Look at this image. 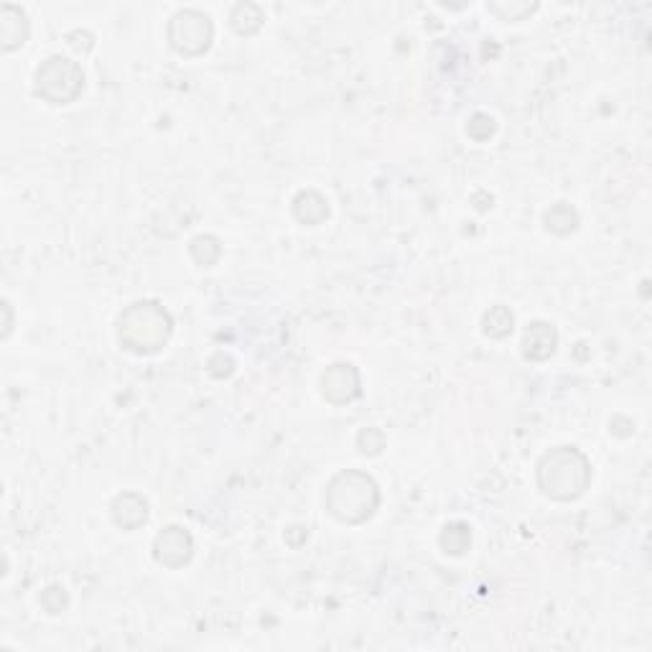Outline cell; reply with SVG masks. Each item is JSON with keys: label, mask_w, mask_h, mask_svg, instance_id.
Returning <instances> with one entry per match:
<instances>
[{"label": "cell", "mask_w": 652, "mask_h": 652, "mask_svg": "<svg viewBox=\"0 0 652 652\" xmlns=\"http://www.w3.org/2000/svg\"><path fill=\"white\" fill-rule=\"evenodd\" d=\"M576 225H579V214L568 204L561 202L546 212V227L551 232H556V235H566V232L576 230Z\"/></svg>", "instance_id": "13"}, {"label": "cell", "mask_w": 652, "mask_h": 652, "mask_svg": "<svg viewBox=\"0 0 652 652\" xmlns=\"http://www.w3.org/2000/svg\"><path fill=\"white\" fill-rule=\"evenodd\" d=\"M512 324H515V316H512V311L507 309V306H495V309L487 311L482 319L484 334L495 339L507 337V334L512 332Z\"/></svg>", "instance_id": "12"}, {"label": "cell", "mask_w": 652, "mask_h": 652, "mask_svg": "<svg viewBox=\"0 0 652 652\" xmlns=\"http://www.w3.org/2000/svg\"><path fill=\"white\" fill-rule=\"evenodd\" d=\"M169 311L156 301H138L125 309L118 319V339L135 355H153L171 337Z\"/></svg>", "instance_id": "1"}, {"label": "cell", "mask_w": 652, "mask_h": 652, "mask_svg": "<svg viewBox=\"0 0 652 652\" xmlns=\"http://www.w3.org/2000/svg\"><path fill=\"white\" fill-rule=\"evenodd\" d=\"M439 543L451 556H461V553H467L469 546H472V530L464 523H451L444 528Z\"/></svg>", "instance_id": "11"}, {"label": "cell", "mask_w": 652, "mask_h": 652, "mask_svg": "<svg viewBox=\"0 0 652 652\" xmlns=\"http://www.w3.org/2000/svg\"><path fill=\"white\" fill-rule=\"evenodd\" d=\"M589 479V461L574 446H558L556 451L543 456L538 467L540 489L553 500H576L584 495Z\"/></svg>", "instance_id": "3"}, {"label": "cell", "mask_w": 652, "mask_h": 652, "mask_svg": "<svg viewBox=\"0 0 652 652\" xmlns=\"http://www.w3.org/2000/svg\"><path fill=\"white\" fill-rule=\"evenodd\" d=\"M16 13H18L16 6H3V11H0V36H3V49L6 51H13L18 49V46H23L26 36H29V21H26V13H23L21 21L13 23L16 21Z\"/></svg>", "instance_id": "10"}, {"label": "cell", "mask_w": 652, "mask_h": 652, "mask_svg": "<svg viewBox=\"0 0 652 652\" xmlns=\"http://www.w3.org/2000/svg\"><path fill=\"white\" fill-rule=\"evenodd\" d=\"M192 553H194L192 535L186 533L184 528H179V525H169V528L158 535L156 543H153V556H156V561L161 563V566H169V568L184 566V563L192 561Z\"/></svg>", "instance_id": "6"}, {"label": "cell", "mask_w": 652, "mask_h": 652, "mask_svg": "<svg viewBox=\"0 0 652 652\" xmlns=\"http://www.w3.org/2000/svg\"><path fill=\"white\" fill-rule=\"evenodd\" d=\"M113 520L123 530L141 528L148 520V502L141 495H133V492L118 495L113 502Z\"/></svg>", "instance_id": "9"}, {"label": "cell", "mask_w": 652, "mask_h": 652, "mask_svg": "<svg viewBox=\"0 0 652 652\" xmlns=\"http://www.w3.org/2000/svg\"><path fill=\"white\" fill-rule=\"evenodd\" d=\"M321 390L329 403H349L360 395V375L352 365H332L321 377Z\"/></svg>", "instance_id": "7"}, {"label": "cell", "mask_w": 652, "mask_h": 652, "mask_svg": "<svg viewBox=\"0 0 652 652\" xmlns=\"http://www.w3.org/2000/svg\"><path fill=\"white\" fill-rule=\"evenodd\" d=\"M380 492L370 474L342 472L332 479L326 489V510L332 512L339 523H365L377 510Z\"/></svg>", "instance_id": "2"}, {"label": "cell", "mask_w": 652, "mask_h": 652, "mask_svg": "<svg viewBox=\"0 0 652 652\" xmlns=\"http://www.w3.org/2000/svg\"><path fill=\"white\" fill-rule=\"evenodd\" d=\"M85 90V72L69 57L54 54L34 74V95L49 105H69Z\"/></svg>", "instance_id": "4"}, {"label": "cell", "mask_w": 652, "mask_h": 652, "mask_svg": "<svg viewBox=\"0 0 652 652\" xmlns=\"http://www.w3.org/2000/svg\"><path fill=\"white\" fill-rule=\"evenodd\" d=\"M214 26L207 13L179 11L169 23V41L184 57H199L212 46Z\"/></svg>", "instance_id": "5"}, {"label": "cell", "mask_w": 652, "mask_h": 652, "mask_svg": "<svg viewBox=\"0 0 652 652\" xmlns=\"http://www.w3.org/2000/svg\"><path fill=\"white\" fill-rule=\"evenodd\" d=\"M556 344V329H553L551 324H546V321H535V324H530V329L523 337V355L528 357V360L540 362L556 352Z\"/></svg>", "instance_id": "8"}]
</instances>
